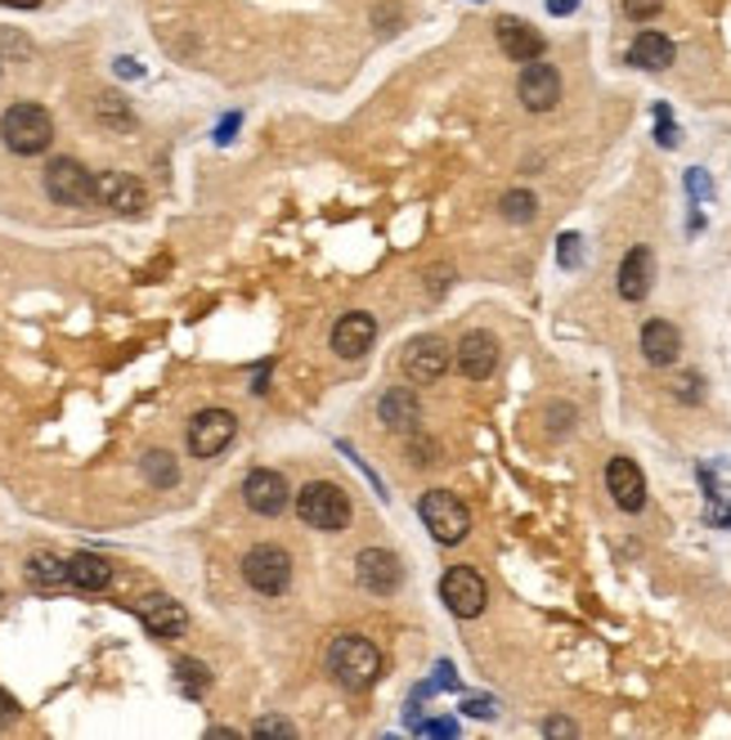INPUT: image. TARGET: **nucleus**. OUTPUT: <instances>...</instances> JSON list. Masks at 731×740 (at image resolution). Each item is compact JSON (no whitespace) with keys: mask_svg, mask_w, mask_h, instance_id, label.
Instances as JSON below:
<instances>
[{"mask_svg":"<svg viewBox=\"0 0 731 740\" xmlns=\"http://www.w3.org/2000/svg\"><path fill=\"white\" fill-rule=\"evenodd\" d=\"M327 673L337 678V687L346 691H368L381 678V655L368 637L359 633H342L337 642L327 646Z\"/></svg>","mask_w":731,"mask_h":740,"instance_id":"f257e3e1","label":"nucleus"},{"mask_svg":"<svg viewBox=\"0 0 731 740\" xmlns=\"http://www.w3.org/2000/svg\"><path fill=\"white\" fill-rule=\"evenodd\" d=\"M0 140H6V149L19 153V158H36L54 140V121L41 104H14V108H6V117H0Z\"/></svg>","mask_w":731,"mask_h":740,"instance_id":"f03ea898","label":"nucleus"},{"mask_svg":"<svg viewBox=\"0 0 731 740\" xmlns=\"http://www.w3.org/2000/svg\"><path fill=\"white\" fill-rule=\"evenodd\" d=\"M297 516L310 525V529H346L351 521V498L342 485L332 481H310L301 494H297Z\"/></svg>","mask_w":731,"mask_h":740,"instance_id":"7ed1b4c3","label":"nucleus"},{"mask_svg":"<svg viewBox=\"0 0 731 740\" xmlns=\"http://www.w3.org/2000/svg\"><path fill=\"white\" fill-rule=\"evenodd\" d=\"M418 512H422V525L440 538V544H462V538L472 534V512H467V503H462L458 494H449V490L422 494Z\"/></svg>","mask_w":731,"mask_h":740,"instance_id":"20e7f679","label":"nucleus"},{"mask_svg":"<svg viewBox=\"0 0 731 740\" xmlns=\"http://www.w3.org/2000/svg\"><path fill=\"white\" fill-rule=\"evenodd\" d=\"M243 579H247L256 592H265V597H279V592H288V583H292V557H288L283 548H275V544H256V548L243 557Z\"/></svg>","mask_w":731,"mask_h":740,"instance_id":"39448f33","label":"nucleus"},{"mask_svg":"<svg viewBox=\"0 0 731 740\" xmlns=\"http://www.w3.org/2000/svg\"><path fill=\"white\" fill-rule=\"evenodd\" d=\"M45 193L58 207H86V202H95V175L73 158H54L45 167Z\"/></svg>","mask_w":731,"mask_h":740,"instance_id":"423d86ee","label":"nucleus"},{"mask_svg":"<svg viewBox=\"0 0 731 740\" xmlns=\"http://www.w3.org/2000/svg\"><path fill=\"white\" fill-rule=\"evenodd\" d=\"M440 601L449 605L458 620H476L485 611V601H490V588H485V579L472 566H453L440 579Z\"/></svg>","mask_w":731,"mask_h":740,"instance_id":"0eeeda50","label":"nucleus"},{"mask_svg":"<svg viewBox=\"0 0 731 740\" xmlns=\"http://www.w3.org/2000/svg\"><path fill=\"white\" fill-rule=\"evenodd\" d=\"M355 579H359L364 592L390 597V592H400V583H405V566H400V557L386 553V548H364L355 557Z\"/></svg>","mask_w":731,"mask_h":740,"instance_id":"6e6552de","label":"nucleus"},{"mask_svg":"<svg viewBox=\"0 0 731 740\" xmlns=\"http://www.w3.org/2000/svg\"><path fill=\"white\" fill-rule=\"evenodd\" d=\"M136 615H140V624H144L153 637H162V642L189 633V611H184L175 597H166V592H149V597H140V601H136Z\"/></svg>","mask_w":731,"mask_h":740,"instance_id":"1a4fd4ad","label":"nucleus"},{"mask_svg":"<svg viewBox=\"0 0 731 740\" xmlns=\"http://www.w3.org/2000/svg\"><path fill=\"white\" fill-rule=\"evenodd\" d=\"M516 95H520V104L529 112H552L561 104V73H557L552 63H544V58L525 63V73L516 82Z\"/></svg>","mask_w":731,"mask_h":740,"instance_id":"9d476101","label":"nucleus"},{"mask_svg":"<svg viewBox=\"0 0 731 740\" xmlns=\"http://www.w3.org/2000/svg\"><path fill=\"white\" fill-rule=\"evenodd\" d=\"M234 431H238V422H234L229 409H203V414L189 422V449H193V458H216V453H225L229 440H234Z\"/></svg>","mask_w":731,"mask_h":740,"instance_id":"9b49d317","label":"nucleus"},{"mask_svg":"<svg viewBox=\"0 0 731 740\" xmlns=\"http://www.w3.org/2000/svg\"><path fill=\"white\" fill-rule=\"evenodd\" d=\"M288 498H292V490L283 481V471H275V466H256L251 476L243 481V503L256 516H279L288 507Z\"/></svg>","mask_w":731,"mask_h":740,"instance_id":"f8f14e48","label":"nucleus"},{"mask_svg":"<svg viewBox=\"0 0 731 740\" xmlns=\"http://www.w3.org/2000/svg\"><path fill=\"white\" fill-rule=\"evenodd\" d=\"M400 368H405V377H409L413 386H427V382L444 377V368H449V346L440 342V336H418V342L405 346Z\"/></svg>","mask_w":731,"mask_h":740,"instance_id":"ddd939ff","label":"nucleus"},{"mask_svg":"<svg viewBox=\"0 0 731 740\" xmlns=\"http://www.w3.org/2000/svg\"><path fill=\"white\" fill-rule=\"evenodd\" d=\"M95 197L104 202V207L121 212V216L144 212V202H149L144 184H140L136 175H126V171H104V175H95Z\"/></svg>","mask_w":731,"mask_h":740,"instance_id":"4468645a","label":"nucleus"},{"mask_svg":"<svg viewBox=\"0 0 731 740\" xmlns=\"http://www.w3.org/2000/svg\"><path fill=\"white\" fill-rule=\"evenodd\" d=\"M453 360H458V368H462V377H472V382H485L494 368H498V342L490 332H467L458 342V351H453Z\"/></svg>","mask_w":731,"mask_h":740,"instance_id":"2eb2a0df","label":"nucleus"},{"mask_svg":"<svg viewBox=\"0 0 731 740\" xmlns=\"http://www.w3.org/2000/svg\"><path fill=\"white\" fill-rule=\"evenodd\" d=\"M494 36H498V50H503L512 63H535V58H544V36H539V28H529V23L512 19V14H503V19L494 23Z\"/></svg>","mask_w":731,"mask_h":740,"instance_id":"dca6fc26","label":"nucleus"},{"mask_svg":"<svg viewBox=\"0 0 731 740\" xmlns=\"http://www.w3.org/2000/svg\"><path fill=\"white\" fill-rule=\"evenodd\" d=\"M606 490L624 512H642L646 507V476L633 458H611L606 466Z\"/></svg>","mask_w":731,"mask_h":740,"instance_id":"f3484780","label":"nucleus"},{"mask_svg":"<svg viewBox=\"0 0 731 740\" xmlns=\"http://www.w3.org/2000/svg\"><path fill=\"white\" fill-rule=\"evenodd\" d=\"M373 336H377V319L364 314V310H351L337 319V328H332V351L346 355V360H359L373 351Z\"/></svg>","mask_w":731,"mask_h":740,"instance_id":"a211bd4d","label":"nucleus"},{"mask_svg":"<svg viewBox=\"0 0 731 740\" xmlns=\"http://www.w3.org/2000/svg\"><path fill=\"white\" fill-rule=\"evenodd\" d=\"M678 351H682V332L669 319H651L642 328V355H646V364L669 368V364H678Z\"/></svg>","mask_w":731,"mask_h":740,"instance_id":"6ab92c4d","label":"nucleus"},{"mask_svg":"<svg viewBox=\"0 0 731 740\" xmlns=\"http://www.w3.org/2000/svg\"><path fill=\"white\" fill-rule=\"evenodd\" d=\"M651 283H655V256L646 247H633L624 256V265H620V297L624 301H642L651 292Z\"/></svg>","mask_w":731,"mask_h":740,"instance_id":"aec40b11","label":"nucleus"},{"mask_svg":"<svg viewBox=\"0 0 731 740\" xmlns=\"http://www.w3.org/2000/svg\"><path fill=\"white\" fill-rule=\"evenodd\" d=\"M674 41L664 32H637V41L628 45V63L642 67V73H664V67L674 63Z\"/></svg>","mask_w":731,"mask_h":740,"instance_id":"412c9836","label":"nucleus"},{"mask_svg":"<svg viewBox=\"0 0 731 740\" xmlns=\"http://www.w3.org/2000/svg\"><path fill=\"white\" fill-rule=\"evenodd\" d=\"M377 414H381V422H386L390 431H413V427H418V418H422L418 395H413L409 386L386 390V395H381V404H377Z\"/></svg>","mask_w":731,"mask_h":740,"instance_id":"4be33fe9","label":"nucleus"},{"mask_svg":"<svg viewBox=\"0 0 731 740\" xmlns=\"http://www.w3.org/2000/svg\"><path fill=\"white\" fill-rule=\"evenodd\" d=\"M68 575H73V588H82V592H104L112 583V566L99 553H77L68 561Z\"/></svg>","mask_w":731,"mask_h":740,"instance_id":"5701e85b","label":"nucleus"},{"mask_svg":"<svg viewBox=\"0 0 731 740\" xmlns=\"http://www.w3.org/2000/svg\"><path fill=\"white\" fill-rule=\"evenodd\" d=\"M28 583H32L36 592H58V588H68V583H73L68 561L54 557V553H36V557L28 561Z\"/></svg>","mask_w":731,"mask_h":740,"instance_id":"b1692460","label":"nucleus"},{"mask_svg":"<svg viewBox=\"0 0 731 740\" xmlns=\"http://www.w3.org/2000/svg\"><path fill=\"white\" fill-rule=\"evenodd\" d=\"M140 466H144V481L158 485V490H171V485L180 481V466H175V458H171L166 449H149Z\"/></svg>","mask_w":731,"mask_h":740,"instance_id":"393cba45","label":"nucleus"},{"mask_svg":"<svg viewBox=\"0 0 731 740\" xmlns=\"http://www.w3.org/2000/svg\"><path fill=\"white\" fill-rule=\"evenodd\" d=\"M175 683H180L184 696L197 700V696L212 687V673H207V664H197V659H180V664H175Z\"/></svg>","mask_w":731,"mask_h":740,"instance_id":"a878e982","label":"nucleus"},{"mask_svg":"<svg viewBox=\"0 0 731 740\" xmlns=\"http://www.w3.org/2000/svg\"><path fill=\"white\" fill-rule=\"evenodd\" d=\"M535 212H539V202H535V193H525V189H512V193H503V216L507 221H535Z\"/></svg>","mask_w":731,"mask_h":740,"instance_id":"bb28decb","label":"nucleus"},{"mask_svg":"<svg viewBox=\"0 0 731 740\" xmlns=\"http://www.w3.org/2000/svg\"><path fill=\"white\" fill-rule=\"evenodd\" d=\"M709 521L722 525V529H731V490H713V498H709Z\"/></svg>","mask_w":731,"mask_h":740,"instance_id":"cd10ccee","label":"nucleus"},{"mask_svg":"<svg viewBox=\"0 0 731 740\" xmlns=\"http://www.w3.org/2000/svg\"><path fill=\"white\" fill-rule=\"evenodd\" d=\"M664 10V0H624V14L633 19V23H646V19H655Z\"/></svg>","mask_w":731,"mask_h":740,"instance_id":"c85d7f7f","label":"nucleus"},{"mask_svg":"<svg viewBox=\"0 0 731 740\" xmlns=\"http://www.w3.org/2000/svg\"><path fill=\"white\" fill-rule=\"evenodd\" d=\"M251 736H297V727H292L288 718H260V722L251 727Z\"/></svg>","mask_w":731,"mask_h":740,"instance_id":"c756f323","label":"nucleus"},{"mask_svg":"<svg viewBox=\"0 0 731 740\" xmlns=\"http://www.w3.org/2000/svg\"><path fill=\"white\" fill-rule=\"evenodd\" d=\"M579 256H583L579 234H566V238H561V247H557V260H561L566 269H574V265H579Z\"/></svg>","mask_w":731,"mask_h":740,"instance_id":"7c9ffc66","label":"nucleus"},{"mask_svg":"<svg viewBox=\"0 0 731 740\" xmlns=\"http://www.w3.org/2000/svg\"><path fill=\"white\" fill-rule=\"evenodd\" d=\"M655 140H659L664 149H674V144H678V126L669 121V112H664V108H659V135H655Z\"/></svg>","mask_w":731,"mask_h":740,"instance_id":"2f4dec72","label":"nucleus"},{"mask_svg":"<svg viewBox=\"0 0 731 740\" xmlns=\"http://www.w3.org/2000/svg\"><path fill=\"white\" fill-rule=\"evenodd\" d=\"M422 736H458V722L453 718H436V722H418Z\"/></svg>","mask_w":731,"mask_h":740,"instance_id":"473e14b6","label":"nucleus"},{"mask_svg":"<svg viewBox=\"0 0 731 740\" xmlns=\"http://www.w3.org/2000/svg\"><path fill=\"white\" fill-rule=\"evenodd\" d=\"M19 718V700L6 691V687H0V727H10Z\"/></svg>","mask_w":731,"mask_h":740,"instance_id":"72a5a7b5","label":"nucleus"},{"mask_svg":"<svg viewBox=\"0 0 731 740\" xmlns=\"http://www.w3.org/2000/svg\"><path fill=\"white\" fill-rule=\"evenodd\" d=\"M467 714H476V718H494L498 705H494V700H467Z\"/></svg>","mask_w":731,"mask_h":740,"instance_id":"f704fd0d","label":"nucleus"},{"mask_svg":"<svg viewBox=\"0 0 731 740\" xmlns=\"http://www.w3.org/2000/svg\"><path fill=\"white\" fill-rule=\"evenodd\" d=\"M574 10H579V0H548V14H557V19H561V14H574Z\"/></svg>","mask_w":731,"mask_h":740,"instance_id":"c9c22d12","label":"nucleus"},{"mask_svg":"<svg viewBox=\"0 0 731 740\" xmlns=\"http://www.w3.org/2000/svg\"><path fill=\"white\" fill-rule=\"evenodd\" d=\"M548 736H574V722H566V718H552V722H548Z\"/></svg>","mask_w":731,"mask_h":740,"instance_id":"e433bc0d","label":"nucleus"},{"mask_svg":"<svg viewBox=\"0 0 731 740\" xmlns=\"http://www.w3.org/2000/svg\"><path fill=\"white\" fill-rule=\"evenodd\" d=\"M691 193H696V197H705V193H709V180H705L700 171H691Z\"/></svg>","mask_w":731,"mask_h":740,"instance_id":"4c0bfd02","label":"nucleus"},{"mask_svg":"<svg viewBox=\"0 0 731 740\" xmlns=\"http://www.w3.org/2000/svg\"><path fill=\"white\" fill-rule=\"evenodd\" d=\"M234 130H238V117H225V121H221V135H216V140L225 144V140H229V135H234Z\"/></svg>","mask_w":731,"mask_h":740,"instance_id":"58836bf2","label":"nucleus"},{"mask_svg":"<svg viewBox=\"0 0 731 740\" xmlns=\"http://www.w3.org/2000/svg\"><path fill=\"white\" fill-rule=\"evenodd\" d=\"M0 6H10V10H36L41 0H0Z\"/></svg>","mask_w":731,"mask_h":740,"instance_id":"ea45409f","label":"nucleus"}]
</instances>
